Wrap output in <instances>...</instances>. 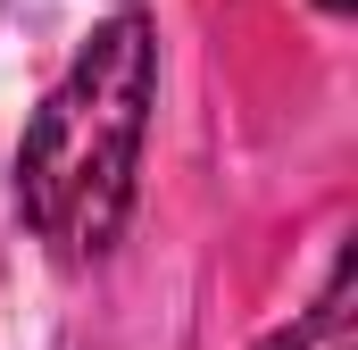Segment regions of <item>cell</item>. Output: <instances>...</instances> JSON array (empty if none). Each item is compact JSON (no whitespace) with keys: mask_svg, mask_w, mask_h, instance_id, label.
I'll return each instance as SVG.
<instances>
[{"mask_svg":"<svg viewBox=\"0 0 358 350\" xmlns=\"http://www.w3.org/2000/svg\"><path fill=\"white\" fill-rule=\"evenodd\" d=\"M267 350H350V259H334L325 292H317V309H308L292 334H275Z\"/></svg>","mask_w":358,"mask_h":350,"instance_id":"7a4b0ae2","label":"cell"},{"mask_svg":"<svg viewBox=\"0 0 358 350\" xmlns=\"http://www.w3.org/2000/svg\"><path fill=\"white\" fill-rule=\"evenodd\" d=\"M317 8H334V17H342V8H350V0H317Z\"/></svg>","mask_w":358,"mask_h":350,"instance_id":"3957f363","label":"cell"},{"mask_svg":"<svg viewBox=\"0 0 358 350\" xmlns=\"http://www.w3.org/2000/svg\"><path fill=\"white\" fill-rule=\"evenodd\" d=\"M150 108H159V25L142 8H117L92 25V42L25 117L17 209L67 267H92L117 251V234L134 217Z\"/></svg>","mask_w":358,"mask_h":350,"instance_id":"6da1fadb","label":"cell"}]
</instances>
